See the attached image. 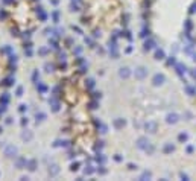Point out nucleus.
Returning a JSON list of instances; mask_svg holds the SVG:
<instances>
[{
  "label": "nucleus",
  "mask_w": 196,
  "mask_h": 181,
  "mask_svg": "<svg viewBox=\"0 0 196 181\" xmlns=\"http://www.w3.org/2000/svg\"><path fill=\"white\" fill-rule=\"evenodd\" d=\"M5 154H6L8 157H14V155L17 154V149H15L14 146H11V145H9V146H6V149H5Z\"/></svg>",
  "instance_id": "1"
},
{
  "label": "nucleus",
  "mask_w": 196,
  "mask_h": 181,
  "mask_svg": "<svg viewBox=\"0 0 196 181\" xmlns=\"http://www.w3.org/2000/svg\"><path fill=\"white\" fill-rule=\"evenodd\" d=\"M120 76H128V69H122V72H120Z\"/></svg>",
  "instance_id": "3"
},
{
  "label": "nucleus",
  "mask_w": 196,
  "mask_h": 181,
  "mask_svg": "<svg viewBox=\"0 0 196 181\" xmlns=\"http://www.w3.org/2000/svg\"><path fill=\"white\" fill-rule=\"evenodd\" d=\"M144 75H146L144 69H143V67H140V69H138V72H137V78H140V79H141V78H143Z\"/></svg>",
  "instance_id": "2"
},
{
  "label": "nucleus",
  "mask_w": 196,
  "mask_h": 181,
  "mask_svg": "<svg viewBox=\"0 0 196 181\" xmlns=\"http://www.w3.org/2000/svg\"><path fill=\"white\" fill-rule=\"evenodd\" d=\"M164 78L163 76H155V84H161V81H163Z\"/></svg>",
  "instance_id": "4"
}]
</instances>
